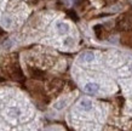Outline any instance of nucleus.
I'll return each instance as SVG.
<instances>
[{
	"label": "nucleus",
	"instance_id": "f257e3e1",
	"mask_svg": "<svg viewBox=\"0 0 132 131\" xmlns=\"http://www.w3.org/2000/svg\"><path fill=\"white\" fill-rule=\"evenodd\" d=\"M116 28L119 30H130L132 29V12H126L116 21Z\"/></svg>",
	"mask_w": 132,
	"mask_h": 131
},
{
	"label": "nucleus",
	"instance_id": "f03ea898",
	"mask_svg": "<svg viewBox=\"0 0 132 131\" xmlns=\"http://www.w3.org/2000/svg\"><path fill=\"white\" fill-rule=\"evenodd\" d=\"M32 74L33 78H36V79H43L44 78V73L39 69H32Z\"/></svg>",
	"mask_w": 132,
	"mask_h": 131
},
{
	"label": "nucleus",
	"instance_id": "7ed1b4c3",
	"mask_svg": "<svg viewBox=\"0 0 132 131\" xmlns=\"http://www.w3.org/2000/svg\"><path fill=\"white\" fill-rule=\"evenodd\" d=\"M3 34H4V30H3V29L0 28V35H3Z\"/></svg>",
	"mask_w": 132,
	"mask_h": 131
}]
</instances>
